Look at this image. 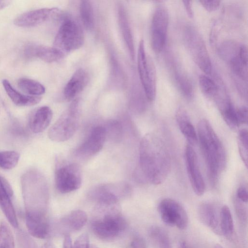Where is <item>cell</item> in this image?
Here are the masks:
<instances>
[{
    "label": "cell",
    "mask_w": 248,
    "mask_h": 248,
    "mask_svg": "<svg viewBox=\"0 0 248 248\" xmlns=\"http://www.w3.org/2000/svg\"><path fill=\"white\" fill-rule=\"evenodd\" d=\"M90 248H98L97 247H96L95 245H93L91 246Z\"/></svg>",
    "instance_id": "obj_47"
},
{
    "label": "cell",
    "mask_w": 248,
    "mask_h": 248,
    "mask_svg": "<svg viewBox=\"0 0 248 248\" xmlns=\"http://www.w3.org/2000/svg\"><path fill=\"white\" fill-rule=\"evenodd\" d=\"M107 136L105 127L97 126L93 128L87 139L77 149L76 155L80 158L92 157L102 149Z\"/></svg>",
    "instance_id": "obj_13"
},
{
    "label": "cell",
    "mask_w": 248,
    "mask_h": 248,
    "mask_svg": "<svg viewBox=\"0 0 248 248\" xmlns=\"http://www.w3.org/2000/svg\"><path fill=\"white\" fill-rule=\"evenodd\" d=\"M19 158L20 155L16 151H0V167L4 170L12 169L18 164Z\"/></svg>",
    "instance_id": "obj_33"
},
{
    "label": "cell",
    "mask_w": 248,
    "mask_h": 248,
    "mask_svg": "<svg viewBox=\"0 0 248 248\" xmlns=\"http://www.w3.org/2000/svg\"><path fill=\"white\" fill-rule=\"evenodd\" d=\"M138 70L145 96L153 101L156 94V71L152 59L146 55L144 42L141 40L138 50Z\"/></svg>",
    "instance_id": "obj_8"
},
{
    "label": "cell",
    "mask_w": 248,
    "mask_h": 248,
    "mask_svg": "<svg viewBox=\"0 0 248 248\" xmlns=\"http://www.w3.org/2000/svg\"><path fill=\"white\" fill-rule=\"evenodd\" d=\"M198 214L202 223L217 234H221L219 227V217L215 206L209 202L202 203L199 208Z\"/></svg>",
    "instance_id": "obj_21"
},
{
    "label": "cell",
    "mask_w": 248,
    "mask_h": 248,
    "mask_svg": "<svg viewBox=\"0 0 248 248\" xmlns=\"http://www.w3.org/2000/svg\"><path fill=\"white\" fill-rule=\"evenodd\" d=\"M198 140L206 164L210 185L215 187L226 168L225 147L210 123L202 119L198 124Z\"/></svg>",
    "instance_id": "obj_2"
},
{
    "label": "cell",
    "mask_w": 248,
    "mask_h": 248,
    "mask_svg": "<svg viewBox=\"0 0 248 248\" xmlns=\"http://www.w3.org/2000/svg\"><path fill=\"white\" fill-rule=\"evenodd\" d=\"M214 248H223L220 245L218 244H217L214 247Z\"/></svg>",
    "instance_id": "obj_46"
},
{
    "label": "cell",
    "mask_w": 248,
    "mask_h": 248,
    "mask_svg": "<svg viewBox=\"0 0 248 248\" xmlns=\"http://www.w3.org/2000/svg\"><path fill=\"white\" fill-rule=\"evenodd\" d=\"M185 161L188 177L193 191L197 196L202 195L205 189L204 180L196 153L192 145L188 143L185 150Z\"/></svg>",
    "instance_id": "obj_12"
},
{
    "label": "cell",
    "mask_w": 248,
    "mask_h": 248,
    "mask_svg": "<svg viewBox=\"0 0 248 248\" xmlns=\"http://www.w3.org/2000/svg\"><path fill=\"white\" fill-rule=\"evenodd\" d=\"M82 174L79 166L69 163L58 168L55 173L56 188L62 193H67L78 189L82 184Z\"/></svg>",
    "instance_id": "obj_10"
},
{
    "label": "cell",
    "mask_w": 248,
    "mask_h": 248,
    "mask_svg": "<svg viewBox=\"0 0 248 248\" xmlns=\"http://www.w3.org/2000/svg\"><path fill=\"white\" fill-rule=\"evenodd\" d=\"M88 78V75L85 70L79 68L76 70L64 89L65 98L68 101L74 100L87 85Z\"/></svg>",
    "instance_id": "obj_19"
},
{
    "label": "cell",
    "mask_w": 248,
    "mask_h": 248,
    "mask_svg": "<svg viewBox=\"0 0 248 248\" xmlns=\"http://www.w3.org/2000/svg\"><path fill=\"white\" fill-rule=\"evenodd\" d=\"M84 41L83 30L75 20L67 18L61 24L55 36L53 47L64 56L81 47Z\"/></svg>",
    "instance_id": "obj_6"
},
{
    "label": "cell",
    "mask_w": 248,
    "mask_h": 248,
    "mask_svg": "<svg viewBox=\"0 0 248 248\" xmlns=\"http://www.w3.org/2000/svg\"><path fill=\"white\" fill-rule=\"evenodd\" d=\"M237 117L239 124H246L248 120V109L245 106H242L236 110Z\"/></svg>",
    "instance_id": "obj_39"
},
{
    "label": "cell",
    "mask_w": 248,
    "mask_h": 248,
    "mask_svg": "<svg viewBox=\"0 0 248 248\" xmlns=\"http://www.w3.org/2000/svg\"><path fill=\"white\" fill-rule=\"evenodd\" d=\"M13 191L8 181L0 176V207L10 224L17 228L18 222L16 213L11 201Z\"/></svg>",
    "instance_id": "obj_16"
},
{
    "label": "cell",
    "mask_w": 248,
    "mask_h": 248,
    "mask_svg": "<svg viewBox=\"0 0 248 248\" xmlns=\"http://www.w3.org/2000/svg\"><path fill=\"white\" fill-rule=\"evenodd\" d=\"M19 88L31 96H40L45 93L46 89L40 82L28 78H22L17 81Z\"/></svg>",
    "instance_id": "obj_28"
},
{
    "label": "cell",
    "mask_w": 248,
    "mask_h": 248,
    "mask_svg": "<svg viewBox=\"0 0 248 248\" xmlns=\"http://www.w3.org/2000/svg\"><path fill=\"white\" fill-rule=\"evenodd\" d=\"M140 165L147 181L159 185L167 178L170 168L169 153L162 140L152 133L146 134L140 145Z\"/></svg>",
    "instance_id": "obj_1"
},
{
    "label": "cell",
    "mask_w": 248,
    "mask_h": 248,
    "mask_svg": "<svg viewBox=\"0 0 248 248\" xmlns=\"http://www.w3.org/2000/svg\"><path fill=\"white\" fill-rule=\"evenodd\" d=\"M57 7L43 8L27 11L17 16L14 24L18 27H32L39 25L59 15Z\"/></svg>",
    "instance_id": "obj_14"
},
{
    "label": "cell",
    "mask_w": 248,
    "mask_h": 248,
    "mask_svg": "<svg viewBox=\"0 0 248 248\" xmlns=\"http://www.w3.org/2000/svg\"><path fill=\"white\" fill-rule=\"evenodd\" d=\"M236 198L244 203L248 201V194L247 188L244 186H240L236 192Z\"/></svg>",
    "instance_id": "obj_40"
},
{
    "label": "cell",
    "mask_w": 248,
    "mask_h": 248,
    "mask_svg": "<svg viewBox=\"0 0 248 248\" xmlns=\"http://www.w3.org/2000/svg\"><path fill=\"white\" fill-rule=\"evenodd\" d=\"M71 238L69 234L64 235L63 248H72Z\"/></svg>",
    "instance_id": "obj_42"
},
{
    "label": "cell",
    "mask_w": 248,
    "mask_h": 248,
    "mask_svg": "<svg viewBox=\"0 0 248 248\" xmlns=\"http://www.w3.org/2000/svg\"><path fill=\"white\" fill-rule=\"evenodd\" d=\"M184 42L197 66L205 74L212 72V66L205 43L198 31L191 26H186L183 33Z\"/></svg>",
    "instance_id": "obj_7"
},
{
    "label": "cell",
    "mask_w": 248,
    "mask_h": 248,
    "mask_svg": "<svg viewBox=\"0 0 248 248\" xmlns=\"http://www.w3.org/2000/svg\"><path fill=\"white\" fill-rule=\"evenodd\" d=\"M21 186L26 211L45 212V187L40 173L34 170L25 172L22 176Z\"/></svg>",
    "instance_id": "obj_4"
},
{
    "label": "cell",
    "mask_w": 248,
    "mask_h": 248,
    "mask_svg": "<svg viewBox=\"0 0 248 248\" xmlns=\"http://www.w3.org/2000/svg\"><path fill=\"white\" fill-rule=\"evenodd\" d=\"M175 117L180 130L186 139L188 143L191 145L196 144L198 141L197 133L186 109L179 107L176 112Z\"/></svg>",
    "instance_id": "obj_23"
},
{
    "label": "cell",
    "mask_w": 248,
    "mask_h": 248,
    "mask_svg": "<svg viewBox=\"0 0 248 248\" xmlns=\"http://www.w3.org/2000/svg\"><path fill=\"white\" fill-rule=\"evenodd\" d=\"M216 98L219 110L224 121L232 129H236L239 125L236 110L234 108L228 95L221 93L220 91Z\"/></svg>",
    "instance_id": "obj_18"
},
{
    "label": "cell",
    "mask_w": 248,
    "mask_h": 248,
    "mask_svg": "<svg viewBox=\"0 0 248 248\" xmlns=\"http://www.w3.org/2000/svg\"><path fill=\"white\" fill-rule=\"evenodd\" d=\"M80 114L79 100L75 99L50 128L48 132L49 138L56 142L65 141L70 139L79 126Z\"/></svg>",
    "instance_id": "obj_5"
},
{
    "label": "cell",
    "mask_w": 248,
    "mask_h": 248,
    "mask_svg": "<svg viewBox=\"0 0 248 248\" xmlns=\"http://www.w3.org/2000/svg\"><path fill=\"white\" fill-rule=\"evenodd\" d=\"M202 6L208 12L216 10L220 5L219 0H200Z\"/></svg>",
    "instance_id": "obj_38"
},
{
    "label": "cell",
    "mask_w": 248,
    "mask_h": 248,
    "mask_svg": "<svg viewBox=\"0 0 248 248\" xmlns=\"http://www.w3.org/2000/svg\"><path fill=\"white\" fill-rule=\"evenodd\" d=\"M25 222L29 233L35 238L45 239L51 232V224L46 212L26 211Z\"/></svg>",
    "instance_id": "obj_15"
},
{
    "label": "cell",
    "mask_w": 248,
    "mask_h": 248,
    "mask_svg": "<svg viewBox=\"0 0 248 248\" xmlns=\"http://www.w3.org/2000/svg\"><path fill=\"white\" fill-rule=\"evenodd\" d=\"M235 212L241 223L245 224L247 222V210L244 202L236 197L234 201Z\"/></svg>",
    "instance_id": "obj_35"
},
{
    "label": "cell",
    "mask_w": 248,
    "mask_h": 248,
    "mask_svg": "<svg viewBox=\"0 0 248 248\" xmlns=\"http://www.w3.org/2000/svg\"><path fill=\"white\" fill-rule=\"evenodd\" d=\"M119 25L124 42L132 59L134 58L135 49L131 28L124 9L120 6L118 11Z\"/></svg>",
    "instance_id": "obj_25"
},
{
    "label": "cell",
    "mask_w": 248,
    "mask_h": 248,
    "mask_svg": "<svg viewBox=\"0 0 248 248\" xmlns=\"http://www.w3.org/2000/svg\"><path fill=\"white\" fill-rule=\"evenodd\" d=\"M52 116V111L49 107L45 106L40 107L30 119V130L36 134L42 132L50 124Z\"/></svg>",
    "instance_id": "obj_22"
},
{
    "label": "cell",
    "mask_w": 248,
    "mask_h": 248,
    "mask_svg": "<svg viewBox=\"0 0 248 248\" xmlns=\"http://www.w3.org/2000/svg\"><path fill=\"white\" fill-rule=\"evenodd\" d=\"M40 248H56L54 244L51 242H47L44 244Z\"/></svg>",
    "instance_id": "obj_44"
},
{
    "label": "cell",
    "mask_w": 248,
    "mask_h": 248,
    "mask_svg": "<svg viewBox=\"0 0 248 248\" xmlns=\"http://www.w3.org/2000/svg\"><path fill=\"white\" fill-rule=\"evenodd\" d=\"M24 53L28 58H37L46 62H54L62 59L64 56L58 49L35 43L27 45Z\"/></svg>",
    "instance_id": "obj_17"
},
{
    "label": "cell",
    "mask_w": 248,
    "mask_h": 248,
    "mask_svg": "<svg viewBox=\"0 0 248 248\" xmlns=\"http://www.w3.org/2000/svg\"><path fill=\"white\" fill-rule=\"evenodd\" d=\"M182 2L187 16L189 17L192 18L193 16V12L192 1L190 0H183Z\"/></svg>",
    "instance_id": "obj_41"
},
{
    "label": "cell",
    "mask_w": 248,
    "mask_h": 248,
    "mask_svg": "<svg viewBox=\"0 0 248 248\" xmlns=\"http://www.w3.org/2000/svg\"><path fill=\"white\" fill-rule=\"evenodd\" d=\"M130 248H148V246L144 238L139 234H136L130 243Z\"/></svg>",
    "instance_id": "obj_37"
},
{
    "label": "cell",
    "mask_w": 248,
    "mask_h": 248,
    "mask_svg": "<svg viewBox=\"0 0 248 248\" xmlns=\"http://www.w3.org/2000/svg\"><path fill=\"white\" fill-rule=\"evenodd\" d=\"M174 76L176 84L183 95L188 99L192 98L193 86L189 77L179 69L175 70Z\"/></svg>",
    "instance_id": "obj_29"
},
{
    "label": "cell",
    "mask_w": 248,
    "mask_h": 248,
    "mask_svg": "<svg viewBox=\"0 0 248 248\" xmlns=\"http://www.w3.org/2000/svg\"><path fill=\"white\" fill-rule=\"evenodd\" d=\"M180 248H190L186 242L183 241L180 244Z\"/></svg>",
    "instance_id": "obj_45"
},
{
    "label": "cell",
    "mask_w": 248,
    "mask_h": 248,
    "mask_svg": "<svg viewBox=\"0 0 248 248\" xmlns=\"http://www.w3.org/2000/svg\"><path fill=\"white\" fill-rule=\"evenodd\" d=\"M148 234L155 248H172L169 236L162 228L153 226L149 229Z\"/></svg>",
    "instance_id": "obj_26"
},
{
    "label": "cell",
    "mask_w": 248,
    "mask_h": 248,
    "mask_svg": "<svg viewBox=\"0 0 248 248\" xmlns=\"http://www.w3.org/2000/svg\"><path fill=\"white\" fill-rule=\"evenodd\" d=\"M2 84L9 97L18 106H32L37 104L41 100V96H31L20 93L15 89L7 79H3Z\"/></svg>",
    "instance_id": "obj_24"
},
{
    "label": "cell",
    "mask_w": 248,
    "mask_h": 248,
    "mask_svg": "<svg viewBox=\"0 0 248 248\" xmlns=\"http://www.w3.org/2000/svg\"><path fill=\"white\" fill-rule=\"evenodd\" d=\"M120 205L104 207L94 210L91 226L93 233L104 240H112L120 235L127 224L121 213Z\"/></svg>",
    "instance_id": "obj_3"
},
{
    "label": "cell",
    "mask_w": 248,
    "mask_h": 248,
    "mask_svg": "<svg viewBox=\"0 0 248 248\" xmlns=\"http://www.w3.org/2000/svg\"><path fill=\"white\" fill-rule=\"evenodd\" d=\"M199 83L202 92L207 97H215L219 86L211 78L206 75L202 74L199 78Z\"/></svg>",
    "instance_id": "obj_32"
},
{
    "label": "cell",
    "mask_w": 248,
    "mask_h": 248,
    "mask_svg": "<svg viewBox=\"0 0 248 248\" xmlns=\"http://www.w3.org/2000/svg\"><path fill=\"white\" fill-rule=\"evenodd\" d=\"M240 45V44L232 40L224 41L218 49L220 57L229 63L238 55Z\"/></svg>",
    "instance_id": "obj_30"
},
{
    "label": "cell",
    "mask_w": 248,
    "mask_h": 248,
    "mask_svg": "<svg viewBox=\"0 0 248 248\" xmlns=\"http://www.w3.org/2000/svg\"><path fill=\"white\" fill-rule=\"evenodd\" d=\"M221 234L228 239L232 238L234 232V224L231 212L227 205L222 207L219 215Z\"/></svg>",
    "instance_id": "obj_27"
},
{
    "label": "cell",
    "mask_w": 248,
    "mask_h": 248,
    "mask_svg": "<svg viewBox=\"0 0 248 248\" xmlns=\"http://www.w3.org/2000/svg\"><path fill=\"white\" fill-rule=\"evenodd\" d=\"M80 14L84 28L87 31H92L94 28V20L93 7L90 1H81Z\"/></svg>",
    "instance_id": "obj_31"
},
{
    "label": "cell",
    "mask_w": 248,
    "mask_h": 248,
    "mask_svg": "<svg viewBox=\"0 0 248 248\" xmlns=\"http://www.w3.org/2000/svg\"><path fill=\"white\" fill-rule=\"evenodd\" d=\"M87 216L86 213L81 210H76L62 217L58 223L60 232L65 235L70 232L80 230L86 224Z\"/></svg>",
    "instance_id": "obj_20"
},
{
    "label": "cell",
    "mask_w": 248,
    "mask_h": 248,
    "mask_svg": "<svg viewBox=\"0 0 248 248\" xmlns=\"http://www.w3.org/2000/svg\"><path fill=\"white\" fill-rule=\"evenodd\" d=\"M11 2L9 0H0V10L9 5Z\"/></svg>",
    "instance_id": "obj_43"
},
{
    "label": "cell",
    "mask_w": 248,
    "mask_h": 248,
    "mask_svg": "<svg viewBox=\"0 0 248 248\" xmlns=\"http://www.w3.org/2000/svg\"><path fill=\"white\" fill-rule=\"evenodd\" d=\"M72 248H90L88 234L84 233L79 235L75 241Z\"/></svg>",
    "instance_id": "obj_36"
},
{
    "label": "cell",
    "mask_w": 248,
    "mask_h": 248,
    "mask_svg": "<svg viewBox=\"0 0 248 248\" xmlns=\"http://www.w3.org/2000/svg\"><path fill=\"white\" fill-rule=\"evenodd\" d=\"M157 210L162 221L166 224L186 229L188 224V217L184 207L176 200L165 198L159 203Z\"/></svg>",
    "instance_id": "obj_9"
},
{
    "label": "cell",
    "mask_w": 248,
    "mask_h": 248,
    "mask_svg": "<svg viewBox=\"0 0 248 248\" xmlns=\"http://www.w3.org/2000/svg\"><path fill=\"white\" fill-rule=\"evenodd\" d=\"M238 146L241 158L245 165L248 166V136L247 129H242L238 135Z\"/></svg>",
    "instance_id": "obj_34"
},
{
    "label": "cell",
    "mask_w": 248,
    "mask_h": 248,
    "mask_svg": "<svg viewBox=\"0 0 248 248\" xmlns=\"http://www.w3.org/2000/svg\"><path fill=\"white\" fill-rule=\"evenodd\" d=\"M169 23V14L167 8L157 6L153 14L151 23V45L156 53H159L166 44Z\"/></svg>",
    "instance_id": "obj_11"
}]
</instances>
